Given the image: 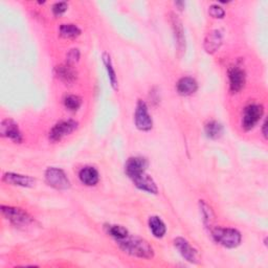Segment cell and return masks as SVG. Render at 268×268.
I'll list each match as a JSON object with an SVG mask.
<instances>
[{
    "instance_id": "1",
    "label": "cell",
    "mask_w": 268,
    "mask_h": 268,
    "mask_svg": "<svg viewBox=\"0 0 268 268\" xmlns=\"http://www.w3.org/2000/svg\"><path fill=\"white\" fill-rule=\"evenodd\" d=\"M117 242L125 253L131 256L144 259H151L154 256L152 246L145 239L128 235L123 239L117 240Z\"/></svg>"
},
{
    "instance_id": "2",
    "label": "cell",
    "mask_w": 268,
    "mask_h": 268,
    "mask_svg": "<svg viewBox=\"0 0 268 268\" xmlns=\"http://www.w3.org/2000/svg\"><path fill=\"white\" fill-rule=\"evenodd\" d=\"M214 240L227 248H235L241 243V234L235 228L216 227L213 229Z\"/></svg>"
},
{
    "instance_id": "3",
    "label": "cell",
    "mask_w": 268,
    "mask_h": 268,
    "mask_svg": "<svg viewBox=\"0 0 268 268\" xmlns=\"http://www.w3.org/2000/svg\"><path fill=\"white\" fill-rule=\"evenodd\" d=\"M46 182L57 190H67L70 187V181L61 169L48 168L45 172Z\"/></svg>"
},
{
    "instance_id": "4",
    "label": "cell",
    "mask_w": 268,
    "mask_h": 268,
    "mask_svg": "<svg viewBox=\"0 0 268 268\" xmlns=\"http://www.w3.org/2000/svg\"><path fill=\"white\" fill-rule=\"evenodd\" d=\"M264 113V108L262 105H250L244 109L243 119H242V127L245 130L253 129L258 122L261 120Z\"/></svg>"
},
{
    "instance_id": "5",
    "label": "cell",
    "mask_w": 268,
    "mask_h": 268,
    "mask_svg": "<svg viewBox=\"0 0 268 268\" xmlns=\"http://www.w3.org/2000/svg\"><path fill=\"white\" fill-rule=\"evenodd\" d=\"M76 127H78V123L72 120L67 121H61L57 123L49 132V139L52 142H59L63 138L69 136L71 132H73Z\"/></svg>"
},
{
    "instance_id": "6",
    "label": "cell",
    "mask_w": 268,
    "mask_h": 268,
    "mask_svg": "<svg viewBox=\"0 0 268 268\" xmlns=\"http://www.w3.org/2000/svg\"><path fill=\"white\" fill-rule=\"evenodd\" d=\"M3 214L16 226H25L32 222L31 217L21 208L2 206Z\"/></svg>"
},
{
    "instance_id": "7",
    "label": "cell",
    "mask_w": 268,
    "mask_h": 268,
    "mask_svg": "<svg viewBox=\"0 0 268 268\" xmlns=\"http://www.w3.org/2000/svg\"><path fill=\"white\" fill-rule=\"evenodd\" d=\"M136 125L138 129L142 131H149L153 127V121L151 119V116L148 112V107L145 102L142 100H139L136 110Z\"/></svg>"
},
{
    "instance_id": "8",
    "label": "cell",
    "mask_w": 268,
    "mask_h": 268,
    "mask_svg": "<svg viewBox=\"0 0 268 268\" xmlns=\"http://www.w3.org/2000/svg\"><path fill=\"white\" fill-rule=\"evenodd\" d=\"M0 134L4 138H8L15 143H21L22 142V134L18 125L10 119L4 120L0 125Z\"/></svg>"
},
{
    "instance_id": "9",
    "label": "cell",
    "mask_w": 268,
    "mask_h": 268,
    "mask_svg": "<svg viewBox=\"0 0 268 268\" xmlns=\"http://www.w3.org/2000/svg\"><path fill=\"white\" fill-rule=\"evenodd\" d=\"M130 178L132 179L134 184H136L140 190L146 191V192H148L150 194H157V192H158L157 185L154 182V180H153L148 174H146V171L142 172V173H139L137 175H134Z\"/></svg>"
},
{
    "instance_id": "10",
    "label": "cell",
    "mask_w": 268,
    "mask_h": 268,
    "mask_svg": "<svg viewBox=\"0 0 268 268\" xmlns=\"http://www.w3.org/2000/svg\"><path fill=\"white\" fill-rule=\"evenodd\" d=\"M229 88L232 92H239L245 85V72L240 67H232L228 71Z\"/></svg>"
},
{
    "instance_id": "11",
    "label": "cell",
    "mask_w": 268,
    "mask_h": 268,
    "mask_svg": "<svg viewBox=\"0 0 268 268\" xmlns=\"http://www.w3.org/2000/svg\"><path fill=\"white\" fill-rule=\"evenodd\" d=\"M174 245L179 251L180 255L189 262L191 263H198V258H197V252L194 248L191 246V244L184 240L183 238H176L174 240Z\"/></svg>"
},
{
    "instance_id": "12",
    "label": "cell",
    "mask_w": 268,
    "mask_h": 268,
    "mask_svg": "<svg viewBox=\"0 0 268 268\" xmlns=\"http://www.w3.org/2000/svg\"><path fill=\"white\" fill-rule=\"evenodd\" d=\"M148 167L147 159L143 157H132L129 158L125 165V171L126 174L130 177L137 175L142 172H145Z\"/></svg>"
},
{
    "instance_id": "13",
    "label": "cell",
    "mask_w": 268,
    "mask_h": 268,
    "mask_svg": "<svg viewBox=\"0 0 268 268\" xmlns=\"http://www.w3.org/2000/svg\"><path fill=\"white\" fill-rule=\"evenodd\" d=\"M221 44H222V35L220 31L214 30L207 34L204 40V48L206 52L214 53L220 48Z\"/></svg>"
},
{
    "instance_id": "14",
    "label": "cell",
    "mask_w": 268,
    "mask_h": 268,
    "mask_svg": "<svg viewBox=\"0 0 268 268\" xmlns=\"http://www.w3.org/2000/svg\"><path fill=\"white\" fill-rule=\"evenodd\" d=\"M198 88V84L195 81V79L191 78V76H184V78H181L176 85L177 92L181 95H191L194 92H196Z\"/></svg>"
},
{
    "instance_id": "15",
    "label": "cell",
    "mask_w": 268,
    "mask_h": 268,
    "mask_svg": "<svg viewBox=\"0 0 268 268\" xmlns=\"http://www.w3.org/2000/svg\"><path fill=\"white\" fill-rule=\"evenodd\" d=\"M4 181L13 184V185H20V186H25L30 187L35 185V179L30 177V176H24V175H19V174H14V173H7L4 175Z\"/></svg>"
},
{
    "instance_id": "16",
    "label": "cell",
    "mask_w": 268,
    "mask_h": 268,
    "mask_svg": "<svg viewBox=\"0 0 268 268\" xmlns=\"http://www.w3.org/2000/svg\"><path fill=\"white\" fill-rule=\"evenodd\" d=\"M80 180L86 184V185H95L99 182L100 176H99V172L97 169H94L93 167H85L83 168L80 173H79Z\"/></svg>"
},
{
    "instance_id": "17",
    "label": "cell",
    "mask_w": 268,
    "mask_h": 268,
    "mask_svg": "<svg viewBox=\"0 0 268 268\" xmlns=\"http://www.w3.org/2000/svg\"><path fill=\"white\" fill-rule=\"evenodd\" d=\"M56 74L58 78L66 84H71L76 79V72L71 65L63 64L56 67Z\"/></svg>"
},
{
    "instance_id": "18",
    "label": "cell",
    "mask_w": 268,
    "mask_h": 268,
    "mask_svg": "<svg viewBox=\"0 0 268 268\" xmlns=\"http://www.w3.org/2000/svg\"><path fill=\"white\" fill-rule=\"evenodd\" d=\"M172 25H173V31L175 35V39L177 43V48L179 51H184L183 49L185 48V39H184V32L182 24L180 22L177 16L172 15Z\"/></svg>"
},
{
    "instance_id": "19",
    "label": "cell",
    "mask_w": 268,
    "mask_h": 268,
    "mask_svg": "<svg viewBox=\"0 0 268 268\" xmlns=\"http://www.w3.org/2000/svg\"><path fill=\"white\" fill-rule=\"evenodd\" d=\"M149 226L152 234L156 238H163L166 234V225L163 220L157 216H152L149 219Z\"/></svg>"
},
{
    "instance_id": "20",
    "label": "cell",
    "mask_w": 268,
    "mask_h": 268,
    "mask_svg": "<svg viewBox=\"0 0 268 268\" xmlns=\"http://www.w3.org/2000/svg\"><path fill=\"white\" fill-rule=\"evenodd\" d=\"M204 130H205L206 137L209 138V139H212V140L219 139L222 136V133H223V127L217 121H209V122H207L205 124Z\"/></svg>"
},
{
    "instance_id": "21",
    "label": "cell",
    "mask_w": 268,
    "mask_h": 268,
    "mask_svg": "<svg viewBox=\"0 0 268 268\" xmlns=\"http://www.w3.org/2000/svg\"><path fill=\"white\" fill-rule=\"evenodd\" d=\"M103 62L106 66V69H107V72H108V76H109V81L111 83V86L113 87V89L118 90L119 88V81H118V78H117V74H116V71H114V68L112 66V62H111V59H110V56L105 52L103 55Z\"/></svg>"
},
{
    "instance_id": "22",
    "label": "cell",
    "mask_w": 268,
    "mask_h": 268,
    "mask_svg": "<svg viewBox=\"0 0 268 268\" xmlns=\"http://www.w3.org/2000/svg\"><path fill=\"white\" fill-rule=\"evenodd\" d=\"M59 31L60 35L67 39H74L81 35V30L74 24H62Z\"/></svg>"
},
{
    "instance_id": "23",
    "label": "cell",
    "mask_w": 268,
    "mask_h": 268,
    "mask_svg": "<svg viewBox=\"0 0 268 268\" xmlns=\"http://www.w3.org/2000/svg\"><path fill=\"white\" fill-rule=\"evenodd\" d=\"M106 231L109 236L116 240L123 239L129 235L127 229L122 225H108L106 226Z\"/></svg>"
},
{
    "instance_id": "24",
    "label": "cell",
    "mask_w": 268,
    "mask_h": 268,
    "mask_svg": "<svg viewBox=\"0 0 268 268\" xmlns=\"http://www.w3.org/2000/svg\"><path fill=\"white\" fill-rule=\"evenodd\" d=\"M81 104H82V100L80 97H78V95H73V94L68 95V97H66L64 100L65 107L70 111H76L81 107Z\"/></svg>"
},
{
    "instance_id": "25",
    "label": "cell",
    "mask_w": 268,
    "mask_h": 268,
    "mask_svg": "<svg viewBox=\"0 0 268 268\" xmlns=\"http://www.w3.org/2000/svg\"><path fill=\"white\" fill-rule=\"evenodd\" d=\"M208 13L210 16L214 17V18H223L225 15V11L223 10V8L218 6V5L210 6Z\"/></svg>"
},
{
    "instance_id": "26",
    "label": "cell",
    "mask_w": 268,
    "mask_h": 268,
    "mask_svg": "<svg viewBox=\"0 0 268 268\" xmlns=\"http://www.w3.org/2000/svg\"><path fill=\"white\" fill-rule=\"evenodd\" d=\"M68 5L66 3H57L52 6V13L55 16H61L67 11Z\"/></svg>"
},
{
    "instance_id": "27",
    "label": "cell",
    "mask_w": 268,
    "mask_h": 268,
    "mask_svg": "<svg viewBox=\"0 0 268 268\" xmlns=\"http://www.w3.org/2000/svg\"><path fill=\"white\" fill-rule=\"evenodd\" d=\"M79 58H80L79 49H71L67 55V64L72 66L74 63L79 61Z\"/></svg>"
},
{
    "instance_id": "28",
    "label": "cell",
    "mask_w": 268,
    "mask_h": 268,
    "mask_svg": "<svg viewBox=\"0 0 268 268\" xmlns=\"http://www.w3.org/2000/svg\"><path fill=\"white\" fill-rule=\"evenodd\" d=\"M266 127H267V122L265 121L264 124H263V134H264V137L266 138L267 137V133H266Z\"/></svg>"
}]
</instances>
